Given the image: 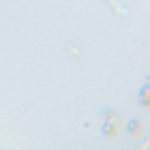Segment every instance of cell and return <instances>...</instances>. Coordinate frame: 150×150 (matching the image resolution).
Here are the masks:
<instances>
[{
  "label": "cell",
  "instance_id": "cell-1",
  "mask_svg": "<svg viewBox=\"0 0 150 150\" xmlns=\"http://www.w3.org/2000/svg\"><path fill=\"white\" fill-rule=\"evenodd\" d=\"M149 83L145 84L141 88L138 96L141 99L142 103H146V99L149 98Z\"/></svg>",
  "mask_w": 150,
  "mask_h": 150
},
{
  "label": "cell",
  "instance_id": "cell-3",
  "mask_svg": "<svg viewBox=\"0 0 150 150\" xmlns=\"http://www.w3.org/2000/svg\"><path fill=\"white\" fill-rule=\"evenodd\" d=\"M111 128V125L109 122H105L102 127V131L104 133H107L110 131Z\"/></svg>",
  "mask_w": 150,
  "mask_h": 150
},
{
  "label": "cell",
  "instance_id": "cell-2",
  "mask_svg": "<svg viewBox=\"0 0 150 150\" xmlns=\"http://www.w3.org/2000/svg\"><path fill=\"white\" fill-rule=\"evenodd\" d=\"M137 126V121L135 120H131L127 125V129L128 131H132Z\"/></svg>",
  "mask_w": 150,
  "mask_h": 150
}]
</instances>
